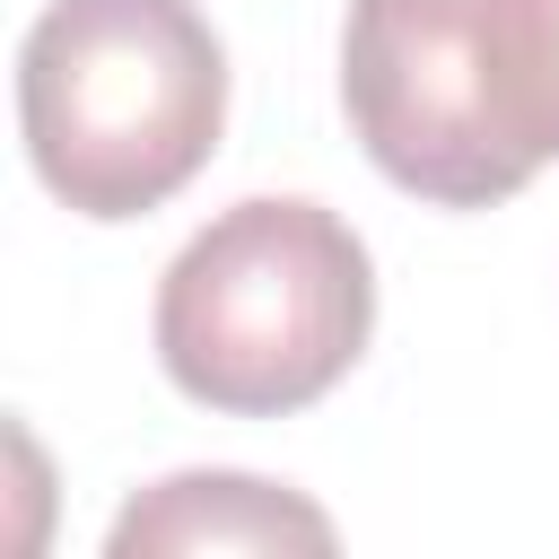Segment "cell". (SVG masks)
<instances>
[{
  "instance_id": "obj_1",
  "label": "cell",
  "mask_w": 559,
  "mask_h": 559,
  "mask_svg": "<svg viewBox=\"0 0 559 559\" xmlns=\"http://www.w3.org/2000/svg\"><path fill=\"white\" fill-rule=\"evenodd\" d=\"M376 332V262L323 201L262 192L218 210L157 280V367L218 419L323 402Z\"/></svg>"
},
{
  "instance_id": "obj_2",
  "label": "cell",
  "mask_w": 559,
  "mask_h": 559,
  "mask_svg": "<svg viewBox=\"0 0 559 559\" xmlns=\"http://www.w3.org/2000/svg\"><path fill=\"white\" fill-rule=\"evenodd\" d=\"M227 122V52L192 0H52L17 44V131L79 218H148Z\"/></svg>"
},
{
  "instance_id": "obj_3",
  "label": "cell",
  "mask_w": 559,
  "mask_h": 559,
  "mask_svg": "<svg viewBox=\"0 0 559 559\" xmlns=\"http://www.w3.org/2000/svg\"><path fill=\"white\" fill-rule=\"evenodd\" d=\"M341 105L384 183L437 210H489L533 175L507 157L480 79V0H349Z\"/></svg>"
},
{
  "instance_id": "obj_4",
  "label": "cell",
  "mask_w": 559,
  "mask_h": 559,
  "mask_svg": "<svg viewBox=\"0 0 559 559\" xmlns=\"http://www.w3.org/2000/svg\"><path fill=\"white\" fill-rule=\"evenodd\" d=\"M341 533L332 515L306 498V489H280V480H253V472H175L157 489H140L105 550L114 559H323Z\"/></svg>"
},
{
  "instance_id": "obj_5",
  "label": "cell",
  "mask_w": 559,
  "mask_h": 559,
  "mask_svg": "<svg viewBox=\"0 0 559 559\" xmlns=\"http://www.w3.org/2000/svg\"><path fill=\"white\" fill-rule=\"evenodd\" d=\"M489 122L524 175L559 157V0H480Z\"/></svg>"
}]
</instances>
